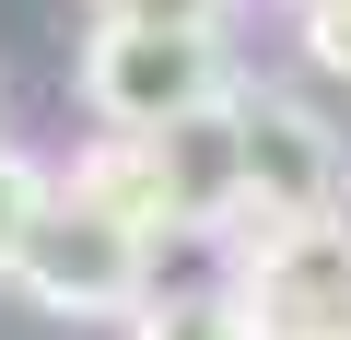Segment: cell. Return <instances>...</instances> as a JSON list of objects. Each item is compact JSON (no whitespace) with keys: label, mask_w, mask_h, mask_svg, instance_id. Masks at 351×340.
Here are the masks:
<instances>
[{"label":"cell","mask_w":351,"mask_h":340,"mask_svg":"<svg viewBox=\"0 0 351 340\" xmlns=\"http://www.w3.org/2000/svg\"><path fill=\"white\" fill-rule=\"evenodd\" d=\"M129 340H258V317L234 293H164V305L129 317Z\"/></svg>","instance_id":"8"},{"label":"cell","mask_w":351,"mask_h":340,"mask_svg":"<svg viewBox=\"0 0 351 340\" xmlns=\"http://www.w3.org/2000/svg\"><path fill=\"white\" fill-rule=\"evenodd\" d=\"M234 0H94V24H223Z\"/></svg>","instance_id":"10"},{"label":"cell","mask_w":351,"mask_h":340,"mask_svg":"<svg viewBox=\"0 0 351 340\" xmlns=\"http://www.w3.org/2000/svg\"><path fill=\"white\" fill-rule=\"evenodd\" d=\"M164 188H176V223H246V141H234V106L164 129Z\"/></svg>","instance_id":"5"},{"label":"cell","mask_w":351,"mask_h":340,"mask_svg":"<svg viewBox=\"0 0 351 340\" xmlns=\"http://www.w3.org/2000/svg\"><path fill=\"white\" fill-rule=\"evenodd\" d=\"M234 141H246V223L234 235H293V223H339L351 200V152L316 106L293 94H234Z\"/></svg>","instance_id":"3"},{"label":"cell","mask_w":351,"mask_h":340,"mask_svg":"<svg viewBox=\"0 0 351 340\" xmlns=\"http://www.w3.org/2000/svg\"><path fill=\"white\" fill-rule=\"evenodd\" d=\"M12 282H24L47 317H141V305H152V235H141V223H117L106 200L59 188Z\"/></svg>","instance_id":"2"},{"label":"cell","mask_w":351,"mask_h":340,"mask_svg":"<svg viewBox=\"0 0 351 340\" xmlns=\"http://www.w3.org/2000/svg\"><path fill=\"white\" fill-rule=\"evenodd\" d=\"M304 47L328 82H351V0H304Z\"/></svg>","instance_id":"9"},{"label":"cell","mask_w":351,"mask_h":340,"mask_svg":"<svg viewBox=\"0 0 351 340\" xmlns=\"http://www.w3.org/2000/svg\"><path fill=\"white\" fill-rule=\"evenodd\" d=\"M82 94L117 141H164V129L234 106V47H223V24H94Z\"/></svg>","instance_id":"1"},{"label":"cell","mask_w":351,"mask_h":340,"mask_svg":"<svg viewBox=\"0 0 351 340\" xmlns=\"http://www.w3.org/2000/svg\"><path fill=\"white\" fill-rule=\"evenodd\" d=\"M234 305L258 317V340H351V223L246 235Z\"/></svg>","instance_id":"4"},{"label":"cell","mask_w":351,"mask_h":340,"mask_svg":"<svg viewBox=\"0 0 351 340\" xmlns=\"http://www.w3.org/2000/svg\"><path fill=\"white\" fill-rule=\"evenodd\" d=\"M59 188L106 200V212H117V223H141L152 247H164V235H188V223H176V188H164V152H152V141H117V129H106V141L71 164V177H59Z\"/></svg>","instance_id":"6"},{"label":"cell","mask_w":351,"mask_h":340,"mask_svg":"<svg viewBox=\"0 0 351 340\" xmlns=\"http://www.w3.org/2000/svg\"><path fill=\"white\" fill-rule=\"evenodd\" d=\"M47 200H59V177H47L36 152H12V141H0V282L24 270V247H36V223H47Z\"/></svg>","instance_id":"7"}]
</instances>
